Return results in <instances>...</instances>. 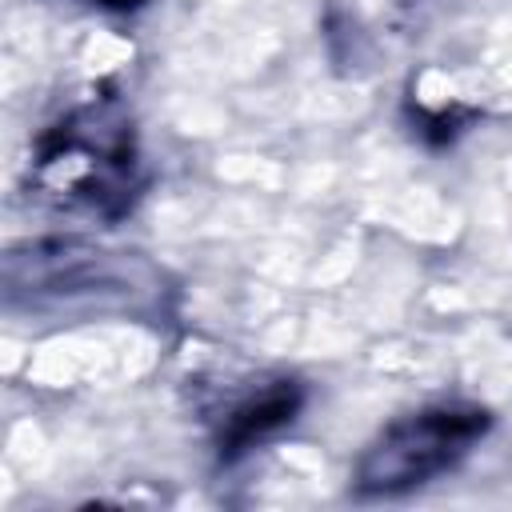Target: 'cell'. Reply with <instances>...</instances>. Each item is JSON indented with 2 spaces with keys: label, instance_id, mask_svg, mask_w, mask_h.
<instances>
[{
  "label": "cell",
  "instance_id": "obj_1",
  "mask_svg": "<svg viewBox=\"0 0 512 512\" xmlns=\"http://www.w3.org/2000/svg\"><path fill=\"white\" fill-rule=\"evenodd\" d=\"M488 432V412L476 404H432L392 420L356 460L360 496H396L456 468Z\"/></svg>",
  "mask_w": 512,
  "mask_h": 512
},
{
  "label": "cell",
  "instance_id": "obj_2",
  "mask_svg": "<svg viewBox=\"0 0 512 512\" xmlns=\"http://www.w3.org/2000/svg\"><path fill=\"white\" fill-rule=\"evenodd\" d=\"M296 408H300V388H296V384H288V380L268 384L256 400L240 404V408L228 416L224 436H220V444H224L220 452H224V456H236V452L252 448L256 440H264V436H272L276 428L292 424Z\"/></svg>",
  "mask_w": 512,
  "mask_h": 512
}]
</instances>
